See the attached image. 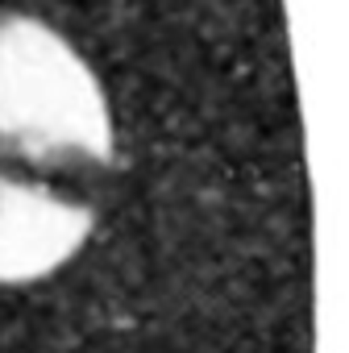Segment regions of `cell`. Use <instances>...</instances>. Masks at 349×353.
Wrapping results in <instances>:
<instances>
[{"instance_id": "6da1fadb", "label": "cell", "mask_w": 349, "mask_h": 353, "mask_svg": "<svg viewBox=\"0 0 349 353\" xmlns=\"http://www.w3.org/2000/svg\"><path fill=\"white\" fill-rule=\"evenodd\" d=\"M0 141L34 162H108L112 104L92 63L46 21H0Z\"/></svg>"}, {"instance_id": "7a4b0ae2", "label": "cell", "mask_w": 349, "mask_h": 353, "mask_svg": "<svg viewBox=\"0 0 349 353\" xmlns=\"http://www.w3.org/2000/svg\"><path fill=\"white\" fill-rule=\"evenodd\" d=\"M96 233V212L46 183L0 174V287L63 270Z\"/></svg>"}]
</instances>
